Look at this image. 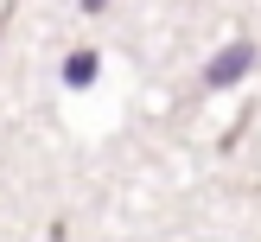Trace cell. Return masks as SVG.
<instances>
[{"label":"cell","mask_w":261,"mask_h":242,"mask_svg":"<svg viewBox=\"0 0 261 242\" xmlns=\"http://www.w3.org/2000/svg\"><path fill=\"white\" fill-rule=\"evenodd\" d=\"M255 64H261V51L249 45V38H229V45L217 51L211 64H204V89H229V83H242Z\"/></svg>","instance_id":"1"},{"label":"cell","mask_w":261,"mask_h":242,"mask_svg":"<svg viewBox=\"0 0 261 242\" xmlns=\"http://www.w3.org/2000/svg\"><path fill=\"white\" fill-rule=\"evenodd\" d=\"M96 76H102V58H96V51H70V58H64V89H89V83H96Z\"/></svg>","instance_id":"2"},{"label":"cell","mask_w":261,"mask_h":242,"mask_svg":"<svg viewBox=\"0 0 261 242\" xmlns=\"http://www.w3.org/2000/svg\"><path fill=\"white\" fill-rule=\"evenodd\" d=\"M102 7H109V0H83V13H102Z\"/></svg>","instance_id":"3"}]
</instances>
